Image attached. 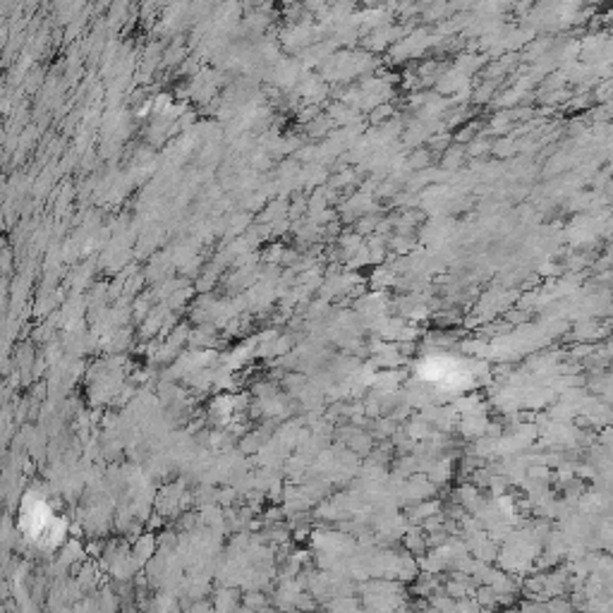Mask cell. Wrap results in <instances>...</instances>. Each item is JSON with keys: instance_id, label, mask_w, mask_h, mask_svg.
Returning a JSON list of instances; mask_svg holds the SVG:
<instances>
[{"instance_id": "6da1fadb", "label": "cell", "mask_w": 613, "mask_h": 613, "mask_svg": "<svg viewBox=\"0 0 613 613\" xmlns=\"http://www.w3.org/2000/svg\"><path fill=\"white\" fill-rule=\"evenodd\" d=\"M22 530L27 536L36 544H57L62 536V525L57 515L41 501V498H31L22 506Z\"/></svg>"}]
</instances>
